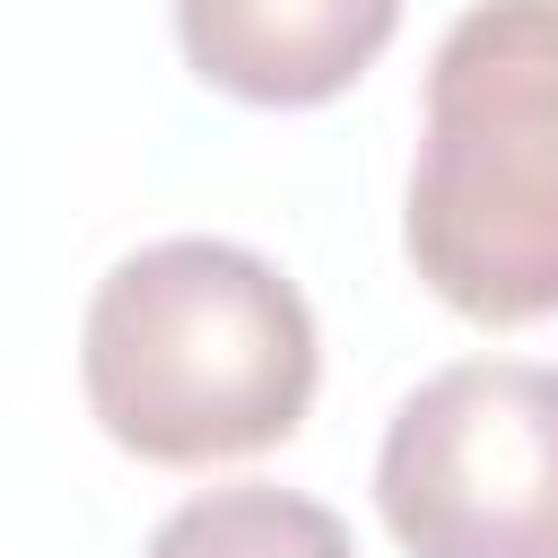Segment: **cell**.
Segmentation results:
<instances>
[{
    "mask_svg": "<svg viewBox=\"0 0 558 558\" xmlns=\"http://www.w3.org/2000/svg\"><path fill=\"white\" fill-rule=\"evenodd\" d=\"M314 375L323 349L296 279L227 235H166L122 253L78 323V384L96 427L166 471L296 436Z\"/></svg>",
    "mask_w": 558,
    "mask_h": 558,
    "instance_id": "1",
    "label": "cell"
},
{
    "mask_svg": "<svg viewBox=\"0 0 558 558\" xmlns=\"http://www.w3.org/2000/svg\"><path fill=\"white\" fill-rule=\"evenodd\" d=\"M401 244L488 331L558 314V0H471L445 26Z\"/></svg>",
    "mask_w": 558,
    "mask_h": 558,
    "instance_id": "2",
    "label": "cell"
},
{
    "mask_svg": "<svg viewBox=\"0 0 558 558\" xmlns=\"http://www.w3.org/2000/svg\"><path fill=\"white\" fill-rule=\"evenodd\" d=\"M375 506L410 558H558V366L427 375L384 427Z\"/></svg>",
    "mask_w": 558,
    "mask_h": 558,
    "instance_id": "3",
    "label": "cell"
},
{
    "mask_svg": "<svg viewBox=\"0 0 558 558\" xmlns=\"http://www.w3.org/2000/svg\"><path fill=\"white\" fill-rule=\"evenodd\" d=\"M401 0H174L192 78L235 105H331L392 44Z\"/></svg>",
    "mask_w": 558,
    "mask_h": 558,
    "instance_id": "4",
    "label": "cell"
},
{
    "mask_svg": "<svg viewBox=\"0 0 558 558\" xmlns=\"http://www.w3.org/2000/svg\"><path fill=\"white\" fill-rule=\"evenodd\" d=\"M148 558H357V541L323 497L270 488V480H235V488L183 497L148 532Z\"/></svg>",
    "mask_w": 558,
    "mask_h": 558,
    "instance_id": "5",
    "label": "cell"
}]
</instances>
